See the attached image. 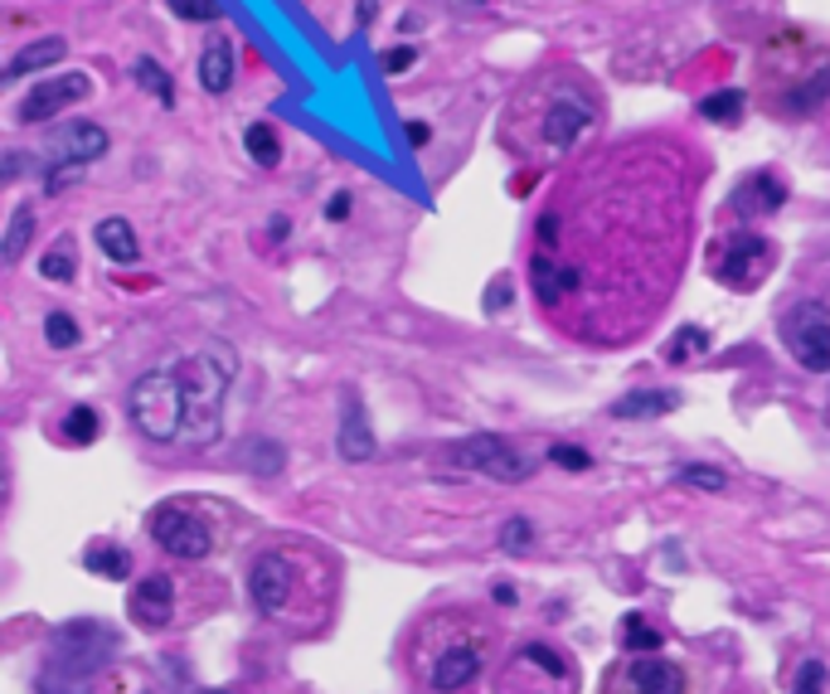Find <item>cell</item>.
I'll use <instances>...</instances> for the list:
<instances>
[{
    "instance_id": "74e56055",
    "label": "cell",
    "mask_w": 830,
    "mask_h": 694,
    "mask_svg": "<svg viewBox=\"0 0 830 694\" xmlns=\"http://www.w3.org/2000/svg\"><path fill=\"white\" fill-rule=\"evenodd\" d=\"M510 292H515L510 277H491V287H486V311H491V316L510 306Z\"/></svg>"
},
{
    "instance_id": "7bdbcfd3",
    "label": "cell",
    "mask_w": 830,
    "mask_h": 694,
    "mask_svg": "<svg viewBox=\"0 0 830 694\" xmlns=\"http://www.w3.org/2000/svg\"><path fill=\"white\" fill-rule=\"evenodd\" d=\"M540 239L544 243H558V219H540Z\"/></svg>"
},
{
    "instance_id": "d590c367",
    "label": "cell",
    "mask_w": 830,
    "mask_h": 694,
    "mask_svg": "<svg viewBox=\"0 0 830 694\" xmlns=\"http://www.w3.org/2000/svg\"><path fill=\"white\" fill-rule=\"evenodd\" d=\"M165 5H171L181 20H205V25H209V20H219V15H223V10L215 5V0H165Z\"/></svg>"
},
{
    "instance_id": "7a4b0ae2",
    "label": "cell",
    "mask_w": 830,
    "mask_h": 694,
    "mask_svg": "<svg viewBox=\"0 0 830 694\" xmlns=\"http://www.w3.org/2000/svg\"><path fill=\"white\" fill-rule=\"evenodd\" d=\"M127 408H131V423H137L141 438L151 442H181V428H185V398H181V379L175 369H151L131 384L127 394Z\"/></svg>"
},
{
    "instance_id": "7c38bea8",
    "label": "cell",
    "mask_w": 830,
    "mask_h": 694,
    "mask_svg": "<svg viewBox=\"0 0 830 694\" xmlns=\"http://www.w3.org/2000/svg\"><path fill=\"white\" fill-rule=\"evenodd\" d=\"M335 452H341V462H374V452H379L360 394H345V403H341V432H335Z\"/></svg>"
},
{
    "instance_id": "8d00e7d4",
    "label": "cell",
    "mask_w": 830,
    "mask_h": 694,
    "mask_svg": "<svg viewBox=\"0 0 830 694\" xmlns=\"http://www.w3.org/2000/svg\"><path fill=\"white\" fill-rule=\"evenodd\" d=\"M520 656L530 660V666L549 670V675H554V680H568V666H564V660H558V651H549V646H524Z\"/></svg>"
},
{
    "instance_id": "e575fe53",
    "label": "cell",
    "mask_w": 830,
    "mask_h": 694,
    "mask_svg": "<svg viewBox=\"0 0 830 694\" xmlns=\"http://www.w3.org/2000/svg\"><path fill=\"white\" fill-rule=\"evenodd\" d=\"M549 462H558V466H564V472H588V466H592V456L583 452V447L554 442V447H549Z\"/></svg>"
},
{
    "instance_id": "9a60e30c",
    "label": "cell",
    "mask_w": 830,
    "mask_h": 694,
    "mask_svg": "<svg viewBox=\"0 0 830 694\" xmlns=\"http://www.w3.org/2000/svg\"><path fill=\"white\" fill-rule=\"evenodd\" d=\"M782 205H787V185H782L777 175H768V171L748 175V181L738 185V195H734V209H738V215H743V219L777 215Z\"/></svg>"
},
{
    "instance_id": "60d3db41",
    "label": "cell",
    "mask_w": 830,
    "mask_h": 694,
    "mask_svg": "<svg viewBox=\"0 0 830 694\" xmlns=\"http://www.w3.org/2000/svg\"><path fill=\"white\" fill-rule=\"evenodd\" d=\"M345 215H350V195L341 189V195H331V205H325V219H345Z\"/></svg>"
},
{
    "instance_id": "2e32d148",
    "label": "cell",
    "mask_w": 830,
    "mask_h": 694,
    "mask_svg": "<svg viewBox=\"0 0 830 694\" xmlns=\"http://www.w3.org/2000/svg\"><path fill=\"white\" fill-rule=\"evenodd\" d=\"M481 675V651L476 646H452V651H442L433 660V690L437 694H452V690H466L471 680Z\"/></svg>"
},
{
    "instance_id": "f6af8a7d",
    "label": "cell",
    "mask_w": 830,
    "mask_h": 694,
    "mask_svg": "<svg viewBox=\"0 0 830 694\" xmlns=\"http://www.w3.org/2000/svg\"><path fill=\"white\" fill-rule=\"evenodd\" d=\"M374 15V0H360V20H369Z\"/></svg>"
},
{
    "instance_id": "f35d334b",
    "label": "cell",
    "mask_w": 830,
    "mask_h": 694,
    "mask_svg": "<svg viewBox=\"0 0 830 694\" xmlns=\"http://www.w3.org/2000/svg\"><path fill=\"white\" fill-rule=\"evenodd\" d=\"M413 59H418V49H389L384 54V73H403Z\"/></svg>"
},
{
    "instance_id": "4fadbf2b",
    "label": "cell",
    "mask_w": 830,
    "mask_h": 694,
    "mask_svg": "<svg viewBox=\"0 0 830 694\" xmlns=\"http://www.w3.org/2000/svg\"><path fill=\"white\" fill-rule=\"evenodd\" d=\"M626 680L636 694H685V670L666 656H636L626 666Z\"/></svg>"
},
{
    "instance_id": "ab89813d",
    "label": "cell",
    "mask_w": 830,
    "mask_h": 694,
    "mask_svg": "<svg viewBox=\"0 0 830 694\" xmlns=\"http://www.w3.org/2000/svg\"><path fill=\"white\" fill-rule=\"evenodd\" d=\"M403 131H408V147H428V141H433V127H428V122H408V127H403Z\"/></svg>"
},
{
    "instance_id": "d6986e66",
    "label": "cell",
    "mask_w": 830,
    "mask_h": 694,
    "mask_svg": "<svg viewBox=\"0 0 830 694\" xmlns=\"http://www.w3.org/2000/svg\"><path fill=\"white\" fill-rule=\"evenodd\" d=\"M69 54V44H64L59 35H49V39H35V44H25V49L15 54V59L5 63V83H20V78H30V73H44V69H54V63Z\"/></svg>"
},
{
    "instance_id": "d6a6232c",
    "label": "cell",
    "mask_w": 830,
    "mask_h": 694,
    "mask_svg": "<svg viewBox=\"0 0 830 694\" xmlns=\"http://www.w3.org/2000/svg\"><path fill=\"white\" fill-rule=\"evenodd\" d=\"M500 548H506V554H530V548H534V524L520 520V514L506 520V524H500Z\"/></svg>"
},
{
    "instance_id": "277c9868",
    "label": "cell",
    "mask_w": 830,
    "mask_h": 694,
    "mask_svg": "<svg viewBox=\"0 0 830 694\" xmlns=\"http://www.w3.org/2000/svg\"><path fill=\"white\" fill-rule=\"evenodd\" d=\"M117 632L93 617H78L69 626H59L54 632V670H64V675L73 680H93L97 666H107V656H117Z\"/></svg>"
},
{
    "instance_id": "603a6c76",
    "label": "cell",
    "mask_w": 830,
    "mask_h": 694,
    "mask_svg": "<svg viewBox=\"0 0 830 694\" xmlns=\"http://www.w3.org/2000/svg\"><path fill=\"white\" fill-rule=\"evenodd\" d=\"M704 350H710V331H704V326H680V331L666 340L660 360H666V365H690V360H700Z\"/></svg>"
},
{
    "instance_id": "ac0fdd59",
    "label": "cell",
    "mask_w": 830,
    "mask_h": 694,
    "mask_svg": "<svg viewBox=\"0 0 830 694\" xmlns=\"http://www.w3.org/2000/svg\"><path fill=\"white\" fill-rule=\"evenodd\" d=\"M680 408V394L676 389H632L612 403V418L622 423H642V418H660V413H676Z\"/></svg>"
},
{
    "instance_id": "ffe728a7",
    "label": "cell",
    "mask_w": 830,
    "mask_h": 694,
    "mask_svg": "<svg viewBox=\"0 0 830 694\" xmlns=\"http://www.w3.org/2000/svg\"><path fill=\"white\" fill-rule=\"evenodd\" d=\"M530 282H534V297H540L544 306H558V297L578 287V267H558V263H549V257L540 253L530 263Z\"/></svg>"
},
{
    "instance_id": "83f0119b",
    "label": "cell",
    "mask_w": 830,
    "mask_h": 694,
    "mask_svg": "<svg viewBox=\"0 0 830 694\" xmlns=\"http://www.w3.org/2000/svg\"><path fill=\"white\" fill-rule=\"evenodd\" d=\"M700 117H704V122H738V117H743V93H738V88L710 93V97L700 103Z\"/></svg>"
},
{
    "instance_id": "4316f807",
    "label": "cell",
    "mask_w": 830,
    "mask_h": 694,
    "mask_svg": "<svg viewBox=\"0 0 830 694\" xmlns=\"http://www.w3.org/2000/svg\"><path fill=\"white\" fill-rule=\"evenodd\" d=\"M73 267H78V257H73V239H64L59 248H49L39 257V277H49V282H73Z\"/></svg>"
},
{
    "instance_id": "6da1fadb",
    "label": "cell",
    "mask_w": 830,
    "mask_h": 694,
    "mask_svg": "<svg viewBox=\"0 0 830 694\" xmlns=\"http://www.w3.org/2000/svg\"><path fill=\"white\" fill-rule=\"evenodd\" d=\"M175 379H181V398H185V428L181 442L185 447H209L219 442L223 432V398H229V384L239 374V360H233L229 345H205V350L175 360Z\"/></svg>"
},
{
    "instance_id": "ba28073f",
    "label": "cell",
    "mask_w": 830,
    "mask_h": 694,
    "mask_svg": "<svg viewBox=\"0 0 830 694\" xmlns=\"http://www.w3.org/2000/svg\"><path fill=\"white\" fill-rule=\"evenodd\" d=\"M772 257H777V253H772V243L762 239V233L738 229V233H728V239H724L714 267H719V277H724L728 287H758L762 277H768Z\"/></svg>"
},
{
    "instance_id": "f1b7e54d",
    "label": "cell",
    "mask_w": 830,
    "mask_h": 694,
    "mask_svg": "<svg viewBox=\"0 0 830 694\" xmlns=\"http://www.w3.org/2000/svg\"><path fill=\"white\" fill-rule=\"evenodd\" d=\"M64 438L78 442V447H88L97 438V408H88V403H78V408L64 413Z\"/></svg>"
},
{
    "instance_id": "5bb4252c",
    "label": "cell",
    "mask_w": 830,
    "mask_h": 694,
    "mask_svg": "<svg viewBox=\"0 0 830 694\" xmlns=\"http://www.w3.org/2000/svg\"><path fill=\"white\" fill-rule=\"evenodd\" d=\"M588 122H592L588 103H578V97H558V103L544 112V141L554 151H568L583 131H588Z\"/></svg>"
},
{
    "instance_id": "3957f363",
    "label": "cell",
    "mask_w": 830,
    "mask_h": 694,
    "mask_svg": "<svg viewBox=\"0 0 830 694\" xmlns=\"http://www.w3.org/2000/svg\"><path fill=\"white\" fill-rule=\"evenodd\" d=\"M107 131L97 122H69L59 137L44 151V189L49 195H64V185H73L83 175V165H93L97 155H107Z\"/></svg>"
},
{
    "instance_id": "30bf717a",
    "label": "cell",
    "mask_w": 830,
    "mask_h": 694,
    "mask_svg": "<svg viewBox=\"0 0 830 694\" xmlns=\"http://www.w3.org/2000/svg\"><path fill=\"white\" fill-rule=\"evenodd\" d=\"M127 617L137 622L141 632H165L175 617V583L165 574L137 578V588H131V598H127Z\"/></svg>"
},
{
    "instance_id": "d4e9b609",
    "label": "cell",
    "mask_w": 830,
    "mask_h": 694,
    "mask_svg": "<svg viewBox=\"0 0 830 694\" xmlns=\"http://www.w3.org/2000/svg\"><path fill=\"white\" fill-rule=\"evenodd\" d=\"M622 641L632 656H660V632L656 626H646L642 612H626L622 617Z\"/></svg>"
},
{
    "instance_id": "7402d4cb",
    "label": "cell",
    "mask_w": 830,
    "mask_h": 694,
    "mask_svg": "<svg viewBox=\"0 0 830 694\" xmlns=\"http://www.w3.org/2000/svg\"><path fill=\"white\" fill-rule=\"evenodd\" d=\"M30 233H35V209L30 205H15V215H10V229H5V243H0V263L15 267L20 257L30 248Z\"/></svg>"
},
{
    "instance_id": "e0dca14e",
    "label": "cell",
    "mask_w": 830,
    "mask_h": 694,
    "mask_svg": "<svg viewBox=\"0 0 830 694\" xmlns=\"http://www.w3.org/2000/svg\"><path fill=\"white\" fill-rule=\"evenodd\" d=\"M233 78H239V54H233L229 39H209L205 54H199V88L205 93H229Z\"/></svg>"
},
{
    "instance_id": "8fae6325",
    "label": "cell",
    "mask_w": 830,
    "mask_h": 694,
    "mask_svg": "<svg viewBox=\"0 0 830 694\" xmlns=\"http://www.w3.org/2000/svg\"><path fill=\"white\" fill-rule=\"evenodd\" d=\"M88 97V73H59V78H44L35 93L20 103V122H44L54 117V112L73 107Z\"/></svg>"
},
{
    "instance_id": "ee69618b",
    "label": "cell",
    "mask_w": 830,
    "mask_h": 694,
    "mask_svg": "<svg viewBox=\"0 0 830 694\" xmlns=\"http://www.w3.org/2000/svg\"><path fill=\"white\" fill-rule=\"evenodd\" d=\"M287 229H291V223H287L283 215H277V219H273V239H277V243H283V239H287Z\"/></svg>"
},
{
    "instance_id": "52a82bcc",
    "label": "cell",
    "mask_w": 830,
    "mask_h": 694,
    "mask_svg": "<svg viewBox=\"0 0 830 694\" xmlns=\"http://www.w3.org/2000/svg\"><path fill=\"white\" fill-rule=\"evenodd\" d=\"M151 540L165 548L171 558H185V564H195V558H205L209 548H215V540H209V524L199 520L195 510L185 506H161L151 510Z\"/></svg>"
},
{
    "instance_id": "5b68a950",
    "label": "cell",
    "mask_w": 830,
    "mask_h": 694,
    "mask_svg": "<svg viewBox=\"0 0 830 694\" xmlns=\"http://www.w3.org/2000/svg\"><path fill=\"white\" fill-rule=\"evenodd\" d=\"M782 345L806 374H830V316L816 301H796L777 321Z\"/></svg>"
},
{
    "instance_id": "4dcf8cb0",
    "label": "cell",
    "mask_w": 830,
    "mask_h": 694,
    "mask_svg": "<svg viewBox=\"0 0 830 694\" xmlns=\"http://www.w3.org/2000/svg\"><path fill=\"white\" fill-rule=\"evenodd\" d=\"M137 83L146 88V93H155V97H161L165 107L175 103V88H171V78H165V69H161V63L141 59V63H137Z\"/></svg>"
},
{
    "instance_id": "44dd1931",
    "label": "cell",
    "mask_w": 830,
    "mask_h": 694,
    "mask_svg": "<svg viewBox=\"0 0 830 694\" xmlns=\"http://www.w3.org/2000/svg\"><path fill=\"white\" fill-rule=\"evenodd\" d=\"M97 248H103V257H112V263H122V267L141 257V243H137V233H131L127 219H103L97 223Z\"/></svg>"
},
{
    "instance_id": "1f68e13d",
    "label": "cell",
    "mask_w": 830,
    "mask_h": 694,
    "mask_svg": "<svg viewBox=\"0 0 830 694\" xmlns=\"http://www.w3.org/2000/svg\"><path fill=\"white\" fill-rule=\"evenodd\" d=\"M44 335H49L54 350H69V345H78V321L69 311H49V316H44Z\"/></svg>"
},
{
    "instance_id": "9c48e42d",
    "label": "cell",
    "mask_w": 830,
    "mask_h": 694,
    "mask_svg": "<svg viewBox=\"0 0 830 694\" xmlns=\"http://www.w3.org/2000/svg\"><path fill=\"white\" fill-rule=\"evenodd\" d=\"M291 592H297V568H291L287 554L267 548V554L253 558L249 568V598L263 617H277V612L291 608Z\"/></svg>"
},
{
    "instance_id": "836d02e7",
    "label": "cell",
    "mask_w": 830,
    "mask_h": 694,
    "mask_svg": "<svg viewBox=\"0 0 830 694\" xmlns=\"http://www.w3.org/2000/svg\"><path fill=\"white\" fill-rule=\"evenodd\" d=\"M792 694H826V666L821 660H802V670H796V680H792Z\"/></svg>"
},
{
    "instance_id": "f546056e",
    "label": "cell",
    "mask_w": 830,
    "mask_h": 694,
    "mask_svg": "<svg viewBox=\"0 0 830 694\" xmlns=\"http://www.w3.org/2000/svg\"><path fill=\"white\" fill-rule=\"evenodd\" d=\"M676 481H680V486H694V490H710V496L728 490V476H724V472H714V466H694V462L680 466Z\"/></svg>"
},
{
    "instance_id": "484cf974",
    "label": "cell",
    "mask_w": 830,
    "mask_h": 694,
    "mask_svg": "<svg viewBox=\"0 0 830 694\" xmlns=\"http://www.w3.org/2000/svg\"><path fill=\"white\" fill-rule=\"evenodd\" d=\"M243 147H249V155L257 165H267V171L283 161V141H277V131L267 127V122H253V127L243 131Z\"/></svg>"
},
{
    "instance_id": "8992f818",
    "label": "cell",
    "mask_w": 830,
    "mask_h": 694,
    "mask_svg": "<svg viewBox=\"0 0 830 694\" xmlns=\"http://www.w3.org/2000/svg\"><path fill=\"white\" fill-rule=\"evenodd\" d=\"M452 456L466 466V472H481V476H491V481H506V486L534 476L530 456H524L515 442L496 438V432H471V438H462V442L452 447Z\"/></svg>"
},
{
    "instance_id": "bcb514c9",
    "label": "cell",
    "mask_w": 830,
    "mask_h": 694,
    "mask_svg": "<svg viewBox=\"0 0 830 694\" xmlns=\"http://www.w3.org/2000/svg\"><path fill=\"white\" fill-rule=\"evenodd\" d=\"M199 694H233V690H199Z\"/></svg>"
},
{
    "instance_id": "cb8c5ba5",
    "label": "cell",
    "mask_w": 830,
    "mask_h": 694,
    "mask_svg": "<svg viewBox=\"0 0 830 694\" xmlns=\"http://www.w3.org/2000/svg\"><path fill=\"white\" fill-rule=\"evenodd\" d=\"M83 568L97 578H127L131 574V554L122 544H93L83 554Z\"/></svg>"
},
{
    "instance_id": "b9f144b4",
    "label": "cell",
    "mask_w": 830,
    "mask_h": 694,
    "mask_svg": "<svg viewBox=\"0 0 830 694\" xmlns=\"http://www.w3.org/2000/svg\"><path fill=\"white\" fill-rule=\"evenodd\" d=\"M491 598H496L500 608H515V588L510 583H496V588H491Z\"/></svg>"
}]
</instances>
